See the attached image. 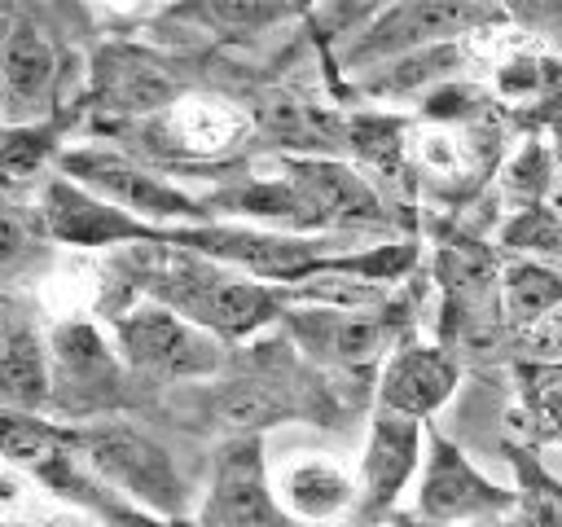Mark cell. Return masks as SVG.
<instances>
[{
    "label": "cell",
    "instance_id": "2e32d148",
    "mask_svg": "<svg viewBox=\"0 0 562 527\" xmlns=\"http://www.w3.org/2000/svg\"><path fill=\"white\" fill-rule=\"evenodd\" d=\"M457 382H461V365L452 347L400 338L378 369V408L404 413L413 422H430L457 395Z\"/></svg>",
    "mask_w": 562,
    "mask_h": 527
},
{
    "label": "cell",
    "instance_id": "ba28073f",
    "mask_svg": "<svg viewBox=\"0 0 562 527\" xmlns=\"http://www.w3.org/2000/svg\"><path fill=\"white\" fill-rule=\"evenodd\" d=\"M198 527H294L272 492L263 435H228L215 448Z\"/></svg>",
    "mask_w": 562,
    "mask_h": 527
},
{
    "label": "cell",
    "instance_id": "603a6c76",
    "mask_svg": "<svg viewBox=\"0 0 562 527\" xmlns=\"http://www.w3.org/2000/svg\"><path fill=\"white\" fill-rule=\"evenodd\" d=\"M66 444H70V430H61L57 422L40 413H22V408H0V461L35 474Z\"/></svg>",
    "mask_w": 562,
    "mask_h": 527
},
{
    "label": "cell",
    "instance_id": "9c48e42d",
    "mask_svg": "<svg viewBox=\"0 0 562 527\" xmlns=\"http://www.w3.org/2000/svg\"><path fill=\"white\" fill-rule=\"evenodd\" d=\"M426 430H430V422H413L404 413L373 408L369 435H364V448L356 461V483H360V514L356 518L382 527L400 509V501L413 492V483L422 474Z\"/></svg>",
    "mask_w": 562,
    "mask_h": 527
},
{
    "label": "cell",
    "instance_id": "5bb4252c",
    "mask_svg": "<svg viewBox=\"0 0 562 527\" xmlns=\"http://www.w3.org/2000/svg\"><path fill=\"white\" fill-rule=\"evenodd\" d=\"M272 492L294 527H334L360 514V483L334 452H285L268 461Z\"/></svg>",
    "mask_w": 562,
    "mask_h": 527
},
{
    "label": "cell",
    "instance_id": "8fae6325",
    "mask_svg": "<svg viewBox=\"0 0 562 527\" xmlns=\"http://www.w3.org/2000/svg\"><path fill=\"white\" fill-rule=\"evenodd\" d=\"M61 83V57L48 31L18 13L0 35V127L48 123Z\"/></svg>",
    "mask_w": 562,
    "mask_h": 527
},
{
    "label": "cell",
    "instance_id": "277c9868",
    "mask_svg": "<svg viewBox=\"0 0 562 527\" xmlns=\"http://www.w3.org/2000/svg\"><path fill=\"white\" fill-rule=\"evenodd\" d=\"M496 22H505V9L470 4V0H408V4L373 9V18H364V26L351 31L342 48V66L378 70L408 53H426L439 44H465Z\"/></svg>",
    "mask_w": 562,
    "mask_h": 527
},
{
    "label": "cell",
    "instance_id": "e575fe53",
    "mask_svg": "<svg viewBox=\"0 0 562 527\" xmlns=\"http://www.w3.org/2000/svg\"><path fill=\"white\" fill-rule=\"evenodd\" d=\"M0 527H18V523H4V518H0Z\"/></svg>",
    "mask_w": 562,
    "mask_h": 527
},
{
    "label": "cell",
    "instance_id": "1f68e13d",
    "mask_svg": "<svg viewBox=\"0 0 562 527\" xmlns=\"http://www.w3.org/2000/svg\"><path fill=\"white\" fill-rule=\"evenodd\" d=\"M382 527H443V523H430V518H422V514H413V509H395Z\"/></svg>",
    "mask_w": 562,
    "mask_h": 527
},
{
    "label": "cell",
    "instance_id": "836d02e7",
    "mask_svg": "<svg viewBox=\"0 0 562 527\" xmlns=\"http://www.w3.org/2000/svg\"><path fill=\"white\" fill-rule=\"evenodd\" d=\"M334 527H373V523H364V518H347V523H334Z\"/></svg>",
    "mask_w": 562,
    "mask_h": 527
},
{
    "label": "cell",
    "instance_id": "cb8c5ba5",
    "mask_svg": "<svg viewBox=\"0 0 562 527\" xmlns=\"http://www.w3.org/2000/svg\"><path fill=\"white\" fill-rule=\"evenodd\" d=\"M53 149H57V127L53 123L0 127V189L35 184V176H44Z\"/></svg>",
    "mask_w": 562,
    "mask_h": 527
},
{
    "label": "cell",
    "instance_id": "7402d4cb",
    "mask_svg": "<svg viewBox=\"0 0 562 527\" xmlns=\"http://www.w3.org/2000/svg\"><path fill=\"white\" fill-rule=\"evenodd\" d=\"M509 470L518 496L514 514L527 527H562V474H553L527 444H509Z\"/></svg>",
    "mask_w": 562,
    "mask_h": 527
},
{
    "label": "cell",
    "instance_id": "8992f818",
    "mask_svg": "<svg viewBox=\"0 0 562 527\" xmlns=\"http://www.w3.org/2000/svg\"><path fill=\"white\" fill-rule=\"evenodd\" d=\"M53 408L75 422H101L127 395V365L119 360L105 329L83 316H66L48 334Z\"/></svg>",
    "mask_w": 562,
    "mask_h": 527
},
{
    "label": "cell",
    "instance_id": "e0dca14e",
    "mask_svg": "<svg viewBox=\"0 0 562 527\" xmlns=\"http://www.w3.org/2000/svg\"><path fill=\"white\" fill-rule=\"evenodd\" d=\"M562 307V264L514 255L501 264V321L514 338H527Z\"/></svg>",
    "mask_w": 562,
    "mask_h": 527
},
{
    "label": "cell",
    "instance_id": "4316f807",
    "mask_svg": "<svg viewBox=\"0 0 562 527\" xmlns=\"http://www.w3.org/2000/svg\"><path fill=\"white\" fill-rule=\"evenodd\" d=\"M44 228H35L26 215L0 206V277H18L40 264L44 255Z\"/></svg>",
    "mask_w": 562,
    "mask_h": 527
},
{
    "label": "cell",
    "instance_id": "44dd1931",
    "mask_svg": "<svg viewBox=\"0 0 562 527\" xmlns=\"http://www.w3.org/2000/svg\"><path fill=\"white\" fill-rule=\"evenodd\" d=\"M514 378H518V417L531 430V439L562 448V365L522 360Z\"/></svg>",
    "mask_w": 562,
    "mask_h": 527
},
{
    "label": "cell",
    "instance_id": "484cf974",
    "mask_svg": "<svg viewBox=\"0 0 562 527\" xmlns=\"http://www.w3.org/2000/svg\"><path fill=\"white\" fill-rule=\"evenodd\" d=\"M189 18H198L202 26H215L224 35H255L268 31L285 18H294V9L285 4H255V0H215V4H198L189 9Z\"/></svg>",
    "mask_w": 562,
    "mask_h": 527
},
{
    "label": "cell",
    "instance_id": "83f0119b",
    "mask_svg": "<svg viewBox=\"0 0 562 527\" xmlns=\"http://www.w3.org/2000/svg\"><path fill=\"white\" fill-rule=\"evenodd\" d=\"M35 509V479L9 461H0V518L18 523L22 514Z\"/></svg>",
    "mask_w": 562,
    "mask_h": 527
},
{
    "label": "cell",
    "instance_id": "4fadbf2b",
    "mask_svg": "<svg viewBox=\"0 0 562 527\" xmlns=\"http://www.w3.org/2000/svg\"><path fill=\"white\" fill-rule=\"evenodd\" d=\"M285 329L312 360L342 369V373L373 369L395 347V325L378 307H312V303H303V307L285 312Z\"/></svg>",
    "mask_w": 562,
    "mask_h": 527
},
{
    "label": "cell",
    "instance_id": "9a60e30c",
    "mask_svg": "<svg viewBox=\"0 0 562 527\" xmlns=\"http://www.w3.org/2000/svg\"><path fill=\"white\" fill-rule=\"evenodd\" d=\"M255 110L224 92H180L162 114L145 123L162 154L176 158H220L255 132Z\"/></svg>",
    "mask_w": 562,
    "mask_h": 527
},
{
    "label": "cell",
    "instance_id": "6da1fadb",
    "mask_svg": "<svg viewBox=\"0 0 562 527\" xmlns=\"http://www.w3.org/2000/svg\"><path fill=\"white\" fill-rule=\"evenodd\" d=\"M127 259L140 299L167 303L171 312L202 325L220 343L255 338L263 325L285 316L290 303L281 285H263L237 268H224L180 246H132Z\"/></svg>",
    "mask_w": 562,
    "mask_h": 527
},
{
    "label": "cell",
    "instance_id": "ac0fdd59",
    "mask_svg": "<svg viewBox=\"0 0 562 527\" xmlns=\"http://www.w3.org/2000/svg\"><path fill=\"white\" fill-rule=\"evenodd\" d=\"M0 408H22V413L53 408L48 343L31 325H4L0 334Z\"/></svg>",
    "mask_w": 562,
    "mask_h": 527
},
{
    "label": "cell",
    "instance_id": "ffe728a7",
    "mask_svg": "<svg viewBox=\"0 0 562 527\" xmlns=\"http://www.w3.org/2000/svg\"><path fill=\"white\" fill-rule=\"evenodd\" d=\"M562 97V66L536 48H505L492 61V101L505 105H558Z\"/></svg>",
    "mask_w": 562,
    "mask_h": 527
},
{
    "label": "cell",
    "instance_id": "d4e9b609",
    "mask_svg": "<svg viewBox=\"0 0 562 527\" xmlns=\"http://www.w3.org/2000/svg\"><path fill=\"white\" fill-rule=\"evenodd\" d=\"M501 246H509L514 255H527V259L558 264L562 259V220L549 206L518 211V215H509L501 224Z\"/></svg>",
    "mask_w": 562,
    "mask_h": 527
},
{
    "label": "cell",
    "instance_id": "d6986e66",
    "mask_svg": "<svg viewBox=\"0 0 562 527\" xmlns=\"http://www.w3.org/2000/svg\"><path fill=\"white\" fill-rule=\"evenodd\" d=\"M180 97L176 79L167 75L162 61L145 57V53H110L105 57V70H101V101L114 110V114H136V119H154L162 114L171 101Z\"/></svg>",
    "mask_w": 562,
    "mask_h": 527
},
{
    "label": "cell",
    "instance_id": "7c38bea8",
    "mask_svg": "<svg viewBox=\"0 0 562 527\" xmlns=\"http://www.w3.org/2000/svg\"><path fill=\"white\" fill-rule=\"evenodd\" d=\"M501 141L492 123H413L404 132V158L408 171H417V180L435 184L448 198H465L474 193L487 171L496 167Z\"/></svg>",
    "mask_w": 562,
    "mask_h": 527
},
{
    "label": "cell",
    "instance_id": "d590c367",
    "mask_svg": "<svg viewBox=\"0 0 562 527\" xmlns=\"http://www.w3.org/2000/svg\"><path fill=\"white\" fill-rule=\"evenodd\" d=\"M0 334H4V321H0Z\"/></svg>",
    "mask_w": 562,
    "mask_h": 527
},
{
    "label": "cell",
    "instance_id": "5b68a950",
    "mask_svg": "<svg viewBox=\"0 0 562 527\" xmlns=\"http://www.w3.org/2000/svg\"><path fill=\"white\" fill-rule=\"evenodd\" d=\"M61 176L97 193L101 202L136 215L140 224L154 228H189V224H211L206 198L189 193L171 176L119 154V149H66L61 154Z\"/></svg>",
    "mask_w": 562,
    "mask_h": 527
},
{
    "label": "cell",
    "instance_id": "4dcf8cb0",
    "mask_svg": "<svg viewBox=\"0 0 562 527\" xmlns=\"http://www.w3.org/2000/svg\"><path fill=\"white\" fill-rule=\"evenodd\" d=\"M35 527H105V523H101V514H92V509H83V505L57 501V505L35 509Z\"/></svg>",
    "mask_w": 562,
    "mask_h": 527
},
{
    "label": "cell",
    "instance_id": "7a4b0ae2",
    "mask_svg": "<svg viewBox=\"0 0 562 527\" xmlns=\"http://www.w3.org/2000/svg\"><path fill=\"white\" fill-rule=\"evenodd\" d=\"M70 448L83 461V470L119 501L176 523L189 509V487L176 457L140 426L119 417L83 422V426H70Z\"/></svg>",
    "mask_w": 562,
    "mask_h": 527
},
{
    "label": "cell",
    "instance_id": "52a82bcc",
    "mask_svg": "<svg viewBox=\"0 0 562 527\" xmlns=\"http://www.w3.org/2000/svg\"><path fill=\"white\" fill-rule=\"evenodd\" d=\"M413 514L443 523V527H474L487 518H505L518 509L514 487L487 479L443 430H426L422 474L413 483Z\"/></svg>",
    "mask_w": 562,
    "mask_h": 527
},
{
    "label": "cell",
    "instance_id": "f1b7e54d",
    "mask_svg": "<svg viewBox=\"0 0 562 527\" xmlns=\"http://www.w3.org/2000/svg\"><path fill=\"white\" fill-rule=\"evenodd\" d=\"M88 509H92V514H101V523H105V527H184V523H176V518H162V514L136 509V505L119 501V496H114V492H105V487H101V496H97Z\"/></svg>",
    "mask_w": 562,
    "mask_h": 527
},
{
    "label": "cell",
    "instance_id": "d6a6232c",
    "mask_svg": "<svg viewBox=\"0 0 562 527\" xmlns=\"http://www.w3.org/2000/svg\"><path fill=\"white\" fill-rule=\"evenodd\" d=\"M474 527H527L518 514H505V518H487V523H474Z\"/></svg>",
    "mask_w": 562,
    "mask_h": 527
},
{
    "label": "cell",
    "instance_id": "3957f363",
    "mask_svg": "<svg viewBox=\"0 0 562 527\" xmlns=\"http://www.w3.org/2000/svg\"><path fill=\"white\" fill-rule=\"evenodd\" d=\"M110 343L119 360L127 365L132 378L154 382V386H176V382H206L224 373V343L206 334L202 325L184 321L167 303L136 299L132 307L114 312L110 321Z\"/></svg>",
    "mask_w": 562,
    "mask_h": 527
},
{
    "label": "cell",
    "instance_id": "30bf717a",
    "mask_svg": "<svg viewBox=\"0 0 562 527\" xmlns=\"http://www.w3.org/2000/svg\"><path fill=\"white\" fill-rule=\"evenodd\" d=\"M35 220L48 233V242L75 246V250H110V246H127L132 250V246H162L167 242V228L140 224L136 215L101 202L97 193H88L83 184L66 180L61 171L40 184Z\"/></svg>",
    "mask_w": 562,
    "mask_h": 527
},
{
    "label": "cell",
    "instance_id": "f546056e",
    "mask_svg": "<svg viewBox=\"0 0 562 527\" xmlns=\"http://www.w3.org/2000/svg\"><path fill=\"white\" fill-rule=\"evenodd\" d=\"M527 351H531V360H549V365H562V307L540 325V329H531L527 338H518Z\"/></svg>",
    "mask_w": 562,
    "mask_h": 527
}]
</instances>
